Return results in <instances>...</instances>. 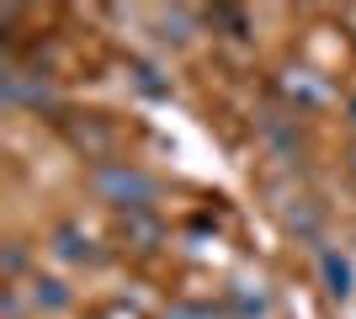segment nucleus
Segmentation results:
<instances>
[{
  "label": "nucleus",
  "mask_w": 356,
  "mask_h": 319,
  "mask_svg": "<svg viewBox=\"0 0 356 319\" xmlns=\"http://www.w3.org/2000/svg\"><path fill=\"white\" fill-rule=\"evenodd\" d=\"M160 38H165V43H186V11H165L160 16Z\"/></svg>",
  "instance_id": "obj_9"
},
{
  "label": "nucleus",
  "mask_w": 356,
  "mask_h": 319,
  "mask_svg": "<svg viewBox=\"0 0 356 319\" xmlns=\"http://www.w3.org/2000/svg\"><path fill=\"white\" fill-rule=\"evenodd\" d=\"M0 314L16 319V314H22V298H16V293H6V298H0Z\"/></svg>",
  "instance_id": "obj_13"
},
{
  "label": "nucleus",
  "mask_w": 356,
  "mask_h": 319,
  "mask_svg": "<svg viewBox=\"0 0 356 319\" xmlns=\"http://www.w3.org/2000/svg\"><path fill=\"white\" fill-rule=\"evenodd\" d=\"M282 85H287V96H298V101H309V106L325 101V85H319V80H309V75H287Z\"/></svg>",
  "instance_id": "obj_7"
},
{
  "label": "nucleus",
  "mask_w": 356,
  "mask_h": 319,
  "mask_svg": "<svg viewBox=\"0 0 356 319\" xmlns=\"http://www.w3.org/2000/svg\"><path fill=\"white\" fill-rule=\"evenodd\" d=\"M32 304H38V309H64V304H70V288L54 282V277H38V282H32Z\"/></svg>",
  "instance_id": "obj_6"
},
{
  "label": "nucleus",
  "mask_w": 356,
  "mask_h": 319,
  "mask_svg": "<svg viewBox=\"0 0 356 319\" xmlns=\"http://www.w3.org/2000/svg\"><path fill=\"white\" fill-rule=\"evenodd\" d=\"M165 319H223V309H213V304H176Z\"/></svg>",
  "instance_id": "obj_10"
},
{
  "label": "nucleus",
  "mask_w": 356,
  "mask_h": 319,
  "mask_svg": "<svg viewBox=\"0 0 356 319\" xmlns=\"http://www.w3.org/2000/svg\"><path fill=\"white\" fill-rule=\"evenodd\" d=\"M261 133H266V144L282 154V160H287V154H298V133L287 128L282 117H266V122H261Z\"/></svg>",
  "instance_id": "obj_5"
},
{
  "label": "nucleus",
  "mask_w": 356,
  "mask_h": 319,
  "mask_svg": "<svg viewBox=\"0 0 356 319\" xmlns=\"http://www.w3.org/2000/svg\"><path fill=\"white\" fill-rule=\"evenodd\" d=\"M282 218H287V229H298V234H303V240H319V208H314L309 197L287 202V208H282Z\"/></svg>",
  "instance_id": "obj_4"
},
{
  "label": "nucleus",
  "mask_w": 356,
  "mask_h": 319,
  "mask_svg": "<svg viewBox=\"0 0 356 319\" xmlns=\"http://www.w3.org/2000/svg\"><path fill=\"white\" fill-rule=\"evenodd\" d=\"M234 309H239L245 319H261V314L271 309V298H266L261 288H239V293H234Z\"/></svg>",
  "instance_id": "obj_8"
},
{
  "label": "nucleus",
  "mask_w": 356,
  "mask_h": 319,
  "mask_svg": "<svg viewBox=\"0 0 356 319\" xmlns=\"http://www.w3.org/2000/svg\"><path fill=\"white\" fill-rule=\"evenodd\" d=\"M134 80L144 85L149 96H165V80H154V69H149V64H134Z\"/></svg>",
  "instance_id": "obj_11"
},
{
  "label": "nucleus",
  "mask_w": 356,
  "mask_h": 319,
  "mask_svg": "<svg viewBox=\"0 0 356 319\" xmlns=\"http://www.w3.org/2000/svg\"><path fill=\"white\" fill-rule=\"evenodd\" d=\"M90 186H96V197H102V202H112V208H122V213H144L149 202H154V192H160L144 170L118 165V160H106V165L90 170Z\"/></svg>",
  "instance_id": "obj_1"
},
{
  "label": "nucleus",
  "mask_w": 356,
  "mask_h": 319,
  "mask_svg": "<svg viewBox=\"0 0 356 319\" xmlns=\"http://www.w3.org/2000/svg\"><path fill=\"white\" fill-rule=\"evenodd\" d=\"M319 272H325V288L335 293V298H346V293L356 288L351 261H346V256H335V250H319Z\"/></svg>",
  "instance_id": "obj_3"
},
{
  "label": "nucleus",
  "mask_w": 356,
  "mask_h": 319,
  "mask_svg": "<svg viewBox=\"0 0 356 319\" xmlns=\"http://www.w3.org/2000/svg\"><path fill=\"white\" fill-rule=\"evenodd\" d=\"M54 256L86 266V261H96V245H90V234H80L74 224H59V229H54Z\"/></svg>",
  "instance_id": "obj_2"
},
{
  "label": "nucleus",
  "mask_w": 356,
  "mask_h": 319,
  "mask_svg": "<svg viewBox=\"0 0 356 319\" xmlns=\"http://www.w3.org/2000/svg\"><path fill=\"white\" fill-rule=\"evenodd\" d=\"M22 266H27V250L11 245V250H6V277H22Z\"/></svg>",
  "instance_id": "obj_12"
},
{
  "label": "nucleus",
  "mask_w": 356,
  "mask_h": 319,
  "mask_svg": "<svg viewBox=\"0 0 356 319\" xmlns=\"http://www.w3.org/2000/svg\"><path fill=\"white\" fill-rule=\"evenodd\" d=\"M351 122H356V101H351Z\"/></svg>",
  "instance_id": "obj_14"
}]
</instances>
